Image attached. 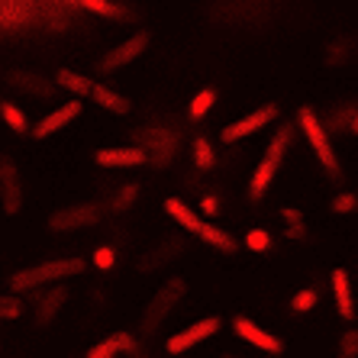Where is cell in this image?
Wrapping results in <instances>:
<instances>
[{"instance_id":"cell-1","label":"cell","mask_w":358,"mask_h":358,"mask_svg":"<svg viewBox=\"0 0 358 358\" xmlns=\"http://www.w3.org/2000/svg\"><path fill=\"white\" fill-rule=\"evenodd\" d=\"M84 268H87V262L78 259V255L75 259H52V262H42V265H29L10 278V291H36V287H45V284L81 275Z\"/></svg>"},{"instance_id":"cell-2","label":"cell","mask_w":358,"mask_h":358,"mask_svg":"<svg viewBox=\"0 0 358 358\" xmlns=\"http://www.w3.org/2000/svg\"><path fill=\"white\" fill-rule=\"evenodd\" d=\"M291 142H294V123H284L281 129L275 133L271 145H268L265 159L255 165V171H252V178H249V200H265L268 187L275 184V175H278V168H281L284 155H287V149H291Z\"/></svg>"},{"instance_id":"cell-3","label":"cell","mask_w":358,"mask_h":358,"mask_svg":"<svg viewBox=\"0 0 358 358\" xmlns=\"http://www.w3.org/2000/svg\"><path fill=\"white\" fill-rule=\"evenodd\" d=\"M297 126L303 129V136H307L310 149L317 152L320 165H323V171L333 181H339L342 171H339V162H336V152H333V139H329V129L323 126V120L317 117V110L313 107H300L297 110Z\"/></svg>"},{"instance_id":"cell-4","label":"cell","mask_w":358,"mask_h":358,"mask_svg":"<svg viewBox=\"0 0 358 358\" xmlns=\"http://www.w3.org/2000/svg\"><path fill=\"white\" fill-rule=\"evenodd\" d=\"M184 291H187V281H184V278H168L159 291L152 294L149 307H145L142 323H139V336H142V339H149L152 333H159V326L165 323L168 313L178 307V300L184 297Z\"/></svg>"},{"instance_id":"cell-5","label":"cell","mask_w":358,"mask_h":358,"mask_svg":"<svg viewBox=\"0 0 358 358\" xmlns=\"http://www.w3.org/2000/svg\"><path fill=\"white\" fill-rule=\"evenodd\" d=\"M129 139H133V145L145 149L149 165H155V168L171 165V159L178 155V145H181V133H175V129H162V126H139V129L129 133Z\"/></svg>"},{"instance_id":"cell-6","label":"cell","mask_w":358,"mask_h":358,"mask_svg":"<svg viewBox=\"0 0 358 358\" xmlns=\"http://www.w3.org/2000/svg\"><path fill=\"white\" fill-rule=\"evenodd\" d=\"M100 217H103V203H75V207L55 210L49 217V229L52 233H75V229L100 223Z\"/></svg>"},{"instance_id":"cell-7","label":"cell","mask_w":358,"mask_h":358,"mask_svg":"<svg viewBox=\"0 0 358 358\" xmlns=\"http://www.w3.org/2000/svg\"><path fill=\"white\" fill-rule=\"evenodd\" d=\"M278 120V107L275 103H265V107L259 110H252V113H245L242 120H236V123H226L223 126V133H220V139L229 145V142H242V139H249V136L262 133L268 123H275Z\"/></svg>"},{"instance_id":"cell-8","label":"cell","mask_w":358,"mask_h":358,"mask_svg":"<svg viewBox=\"0 0 358 358\" xmlns=\"http://www.w3.org/2000/svg\"><path fill=\"white\" fill-rule=\"evenodd\" d=\"M220 333V317H203L197 320V323L184 326V329H178L175 336H168L165 342V352L168 355H181V352H191L194 345H200V342H207L210 336Z\"/></svg>"},{"instance_id":"cell-9","label":"cell","mask_w":358,"mask_h":358,"mask_svg":"<svg viewBox=\"0 0 358 358\" xmlns=\"http://www.w3.org/2000/svg\"><path fill=\"white\" fill-rule=\"evenodd\" d=\"M3 81L13 87V91L26 94V97H36V100H52L59 94V81H49L45 75L39 71H29V68H10Z\"/></svg>"},{"instance_id":"cell-10","label":"cell","mask_w":358,"mask_h":358,"mask_svg":"<svg viewBox=\"0 0 358 358\" xmlns=\"http://www.w3.org/2000/svg\"><path fill=\"white\" fill-rule=\"evenodd\" d=\"M152 36L149 33H133L126 42H120L117 49H110L103 59H97V71L100 75H113V71H120L123 65H129V62H136L142 55V52L149 49Z\"/></svg>"},{"instance_id":"cell-11","label":"cell","mask_w":358,"mask_h":358,"mask_svg":"<svg viewBox=\"0 0 358 358\" xmlns=\"http://www.w3.org/2000/svg\"><path fill=\"white\" fill-rule=\"evenodd\" d=\"M0 203L7 213H20L23 207V181H20L17 162L10 155H0Z\"/></svg>"},{"instance_id":"cell-12","label":"cell","mask_w":358,"mask_h":358,"mask_svg":"<svg viewBox=\"0 0 358 358\" xmlns=\"http://www.w3.org/2000/svg\"><path fill=\"white\" fill-rule=\"evenodd\" d=\"M81 97L68 100V103H62V107H55L52 113H45V117L39 120V123L33 126V139H49L52 133H59V129H65L71 120L81 117Z\"/></svg>"},{"instance_id":"cell-13","label":"cell","mask_w":358,"mask_h":358,"mask_svg":"<svg viewBox=\"0 0 358 358\" xmlns=\"http://www.w3.org/2000/svg\"><path fill=\"white\" fill-rule=\"evenodd\" d=\"M233 329L242 342H249V345H255V349H262V352H271V355H281L284 352V342L278 339V336H271L268 329H262V326L249 317H236Z\"/></svg>"},{"instance_id":"cell-14","label":"cell","mask_w":358,"mask_h":358,"mask_svg":"<svg viewBox=\"0 0 358 358\" xmlns=\"http://www.w3.org/2000/svg\"><path fill=\"white\" fill-rule=\"evenodd\" d=\"M94 162H97L100 168H139V165H149V155H145V149H139V145H117V149H100L97 155H94Z\"/></svg>"},{"instance_id":"cell-15","label":"cell","mask_w":358,"mask_h":358,"mask_svg":"<svg viewBox=\"0 0 358 358\" xmlns=\"http://www.w3.org/2000/svg\"><path fill=\"white\" fill-rule=\"evenodd\" d=\"M184 245H187V239H184V236H178V233L168 236L165 242H159L152 252H145V255H142V259H139V271H155V268L168 265L171 259H178V255H181Z\"/></svg>"},{"instance_id":"cell-16","label":"cell","mask_w":358,"mask_h":358,"mask_svg":"<svg viewBox=\"0 0 358 358\" xmlns=\"http://www.w3.org/2000/svg\"><path fill=\"white\" fill-rule=\"evenodd\" d=\"M333 297H336V310H339L342 320H355V294H352V281H349V271L345 268H336L333 275Z\"/></svg>"},{"instance_id":"cell-17","label":"cell","mask_w":358,"mask_h":358,"mask_svg":"<svg viewBox=\"0 0 358 358\" xmlns=\"http://www.w3.org/2000/svg\"><path fill=\"white\" fill-rule=\"evenodd\" d=\"M120 352H133V355H139V345H136V339L129 333H113V336H107V339H100L97 345L87 349L84 358H117Z\"/></svg>"},{"instance_id":"cell-18","label":"cell","mask_w":358,"mask_h":358,"mask_svg":"<svg viewBox=\"0 0 358 358\" xmlns=\"http://www.w3.org/2000/svg\"><path fill=\"white\" fill-rule=\"evenodd\" d=\"M68 303V287H62V284H52L49 294L39 300V307H36V323L39 326H49L52 320L59 317V310Z\"/></svg>"},{"instance_id":"cell-19","label":"cell","mask_w":358,"mask_h":358,"mask_svg":"<svg viewBox=\"0 0 358 358\" xmlns=\"http://www.w3.org/2000/svg\"><path fill=\"white\" fill-rule=\"evenodd\" d=\"M165 213L175 220L178 226H181L184 233H194V236H197L200 226H203V217H200V213H194V210L187 207L184 200H178V197H168L165 200Z\"/></svg>"},{"instance_id":"cell-20","label":"cell","mask_w":358,"mask_h":358,"mask_svg":"<svg viewBox=\"0 0 358 358\" xmlns=\"http://www.w3.org/2000/svg\"><path fill=\"white\" fill-rule=\"evenodd\" d=\"M91 97L100 103V110H110V113H117V117H123V113H129V100L123 97V94H117L113 87H107V84H94Z\"/></svg>"},{"instance_id":"cell-21","label":"cell","mask_w":358,"mask_h":358,"mask_svg":"<svg viewBox=\"0 0 358 358\" xmlns=\"http://www.w3.org/2000/svg\"><path fill=\"white\" fill-rule=\"evenodd\" d=\"M55 81H59L62 91L75 94V97H91L94 91V81L87 75H78V71H71V68H62L59 75H55Z\"/></svg>"},{"instance_id":"cell-22","label":"cell","mask_w":358,"mask_h":358,"mask_svg":"<svg viewBox=\"0 0 358 358\" xmlns=\"http://www.w3.org/2000/svg\"><path fill=\"white\" fill-rule=\"evenodd\" d=\"M200 239L207 242V245H213V249H220V252H236L239 249V242L233 239V236L226 233V229H220V226H213V223H207L203 220V226H200Z\"/></svg>"},{"instance_id":"cell-23","label":"cell","mask_w":358,"mask_h":358,"mask_svg":"<svg viewBox=\"0 0 358 358\" xmlns=\"http://www.w3.org/2000/svg\"><path fill=\"white\" fill-rule=\"evenodd\" d=\"M81 10H87V13H97V17H107V20H123V17H133L126 7H120V3H113V0H75Z\"/></svg>"},{"instance_id":"cell-24","label":"cell","mask_w":358,"mask_h":358,"mask_svg":"<svg viewBox=\"0 0 358 358\" xmlns=\"http://www.w3.org/2000/svg\"><path fill=\"white\" fill-rule=\"evenodd\" d=\"M139 187H142V184H136V181L120 184L117 194L110 197V213H126V210H129L136 200H139Z\"/></svg>"},{"instance_id":"cell-25","label":"cell","mask_w":358,"mask_h":358,"mask_svg":"<svg viewBox=\"0 0 358 358\" xmlns=\"http://www.w3.org/2000/svg\"><path fill=\"white\" fill-rule=\"evenodd\" d=\"M0 117H3V123H7L13 133H26V129H29V120H26V113L13 100H0Z\"/></svg>"},{"instance_id":"cell-26","label":"cell","mask_w":358,"mask_h":358,"mask_svg":"<svg viewBox=\"0 0 358 358\" xmlns=\"http://www.w3.org/2000/svg\"><path fill=\"white\" fill-rule=\"evenodd\" d=\"M213 103H217V91H213V87H203V91L194 94L191 107H187V117H191V120H203L210 110H213Z\"/></svg>"},{"instance_id":"cell-27","label":"cell","mask_w":358,"mask_h":358,"mask_svg":"<svg viewBox=\"0 0 358 358\" xmlns=\"http://www.w3.org/2000/svg\"><path fill=\"white\" fill-rule=\"evenodd\" d=\"M194 165H197V171H210V168L217 165V152H213V145L203 136L194 139Z\"/></svg>"},{"instance_id":"cell-28","label":"cell","mask_w":358,"mask_h":358,"mask_svg":"<svg viewBox=\"0 0 358 358\" xmlns=\"http://www.w3.org/2000/svg\"><path fill=\"white\" fill-rule=\"evenodd\" d=\"M352 49H355V42L342 36V39L329 42V49H326V62H329V65H345L349 55H352Z\"/></svg>"},{"instance_id":"cell-29","label":"cell","mask_w":358,"mask_h":358,"mask_svg":"<svg viewBox=\"0 0 358 358\" xmlns=\"http://www.w3.org/2000/svg\"><path fill=\"white\" fill-rule=\"evenodd\" d=\"M355 103H342L339 110H336V117L333 113H329V123H323L326 129H329V133H336V129H342V126H349L352 129V120H355Z\"/></svg>"},{"instance_id":"cell-30","label":"cell","mask_w":358,"mask_h":358,"mask_svg":"<svg viewBox=\"0 0 358 358\" xmlns=\"http://www.w3.org/2000/svg\"><path fill=\"white\" fill-rule=\"evenodd\" d=\"M317 300H320L317 287H303V291H297V294H294V300H291V310H294V313H310V310L317 307Z\"/></svg>"},{"instance_id":"cell-31","label":"cell","mask_w":358,"mask_h":358,"mask_svg":"<svg viewBox=\"0 0 358 358\" xmlns=\"http://www.w3.org/2000/svg\"><path fill=\"white\" fill-rule=\"evenodd\" d=\"M23 317V300L17 294H0V320H20Z\"/></svg>"},{"instance_id":"cell-32","label":"cell","mask_w":358,"mask_h":358,"mask_svg":"<svg viewBox=\"0 0 358 358\" xmlns=\"http://www.w3.org/2000/svg\"><path fill=\"white\" fill-rule=\"evenodd\" d=\"M329 210L333 213H352V210H358V194H352V191H339L333 200H329Z\"/></svg>"},{"instance_id":"cell-33","label":"cell","mask_w":358,"mask_h":358,"mask_svg":"<svg viewBox=\"0 0 358 358\" xmlns=\"http://www.w3.org/2000/svg\"><path fill=\"white\" fill-rule=\"evenodd\" d=\"M242 242H245V249H252V252H268L271 249V233H268V229H249Z\"/></svg>"},{"instance_id":"cell-34","label":"cell","mask_w":358,"mask_h":358,"mask_svg":"<svg viewBox=\"0 0 358 358\" xmlns=\"http://www.w3.org/2000/svg\"><path fill=\"white\" fill-rule=\"evenodd\" d=\"M339 358H358V329L342 333V339H339Z\"/></svg>"},{"instance_id":"cell-35","label":"cell","mask_w":358,"mask_h":358,"mask_svg":"<svg viewBox=\"0 0 358 358\" xmlns=\"http://www.w3.org/2000/svg\"><path fill=\"white\" fill-rule=\"evenodd\" d=\"M113 262H117V252L110 249V245H100V249L94 252V265H97L100 271H110V268H113Z\"/></svg>"},{"instance_id":"cell-36","label":"cell","mask_w":358,"mask_h":358,"mask_svg":"<svg viewBox=\"0 0 358 358\" xmlns=\"http://www.w3.org/2000/svg\"><path fill=\"white\" fill-rule=\"evenodd\" d=\"M284 239L307 242V239H310V233H307V223H303V220H297V223H287V229H284Z\"/></svg>"},{"instance_id":"cell-37","label":"cell","mask_w":358,"mask_h":358,"mask_svg":"<svg viewBox=\"0 0 358 358\" xmlns=\"http://www.w3.org/2000/svg\"><path fill=\"white\" fill-rule=\"evenodd\" d=\"M200 213H203V217H220V197L217 194H203V197H200Z\"/></svg>"},{"instance_id":"cell-38","label":"cell","mask_w":358,"mask_h":358,"mask_svg":"<svg viewBox=\"0 0 358 358\" xmlns=\"http://www.w3.org/2000/svg\"><path fill=\"white\" fill-rule=\"evenodd\" d=\"M281 217L287 220V223H297V220H303V217H300V210H297V207H284V210H281Z\"/></svg>"},{"instance_id":"cell-39","label":"cell","mask_w":358,"mask_h":358,"mask_svg":"<svg viewBox=\"0 0 358 358\" xmlns=\"http://www.w3.org/2000/svg\"><path fill=\"white\" fill-rule=\"evenodd\" d=\"M352 129H355V133H358V110H355V120H352Z\"/></svg>"},{"instance_id":"cell-40","label":"cell","mask_w":358,"mask_h":358,"mask_svg":"<svg viewBox=\"0 0 358 358\" xmlns=\"http://www.w3.org/2000/svg\"><path fill=\"white\" fill-rule=\"evenodd\" d=\"M226 358H229V355H226Z\"/></svg>"}]
</instances>
